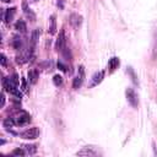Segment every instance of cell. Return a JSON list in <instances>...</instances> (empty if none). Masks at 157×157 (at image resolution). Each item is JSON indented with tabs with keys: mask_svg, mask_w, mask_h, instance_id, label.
<instances>
[{
	"mask_svg": "<svg viewBox=\"0 0 157 157\" xmlns=\"http://www.w3.org/2000/svg\"><path fill=\"white\" fill-rule=\"evenodd\" d=\"M2 86L5 88V91L17 96L18 98H21V92L18 91V76L16 74H13L12 76L5 77L2 80Z\"/></svg>",
	"mask_w": 157,
	"mask_h": 157,
	"instance_id": "6da1fadb",
	"label": "cell"
},
{
	"mask_svg": "<svg viewBox=\"0 0 157 157\" xmlns=\"http://www.w3.org/2000/svg\"><path fill=\"white\" fill-rule=\"evenodd\" d=\"M13 120H15L16 125H26L27 123L31 121V115L27 112L21 110L16 117H13Z\"/></svg>",
	"mask_w": 157,
	"mask_h": 157,
	"instance_id": "7a4b0ae2",
	"label": "cell"
},
{
	"mask_svg": "<svg viewBox=\"0 0 157 157\" xmlns=\"http://www.w3.org/2000/svg\"><path fill=\"white\" fill-rule=\"evenodd\" d=\"M83 78H85V69H83V66L81 65V66H78V72H77V75L75 76L74 81H72V87H74L75 90L80 88L81 85H82V82H83Z\"/></svg>",
	"mask_w": 157,
	"mask_h": 157,
	"instance_id": "3957f363",
	"label": "cell"
},
{
	"mask_svg": "<svg viewBox=\"0 0 157 157\" xmlns=\"http://www.w3.org/2000/svg\"><path fill=\"white\" fill-rule=\"evenodd\" d=\"M125 94H126V99L129 102V104L134 108H137V104H139V99H137V94L136 92L132 90V88H128L125 91Z\"/></svg>",
	"mask_w": 157,
	"mask_h": 157,
	"instance_id": "277c9868",
	"label": "cell"
},
{
	"mask_svg": "<svg viewBox=\"0 0 157 157\" xmlns=\"http://www.w3.org/2000/svg\"><path fill=\"white\" fill-rule=\"evenodd\" d=\"M38 135H39V129H38L37 126L29 128V129L25 130V131L21 134V136H22L23 139H27V140H34V139L38 137Z\"/></svg>",
	"mask_w": 157,
	"mask_h": 157,
	"instance_id": "5b68a950",
	"label": "cell"
},
{
	"mask_svg": "<svg viewBox=\"0 0 157 157\" xmlns=\"http://www.w3.org/2000/svg\"><path fill=\"white\" fill-rule=\"evenodd\" d=\"M65 42H66V39H65V33H64V31H60V32H59V36H58V38H56V42H55V49H56L58 52H61V50L65 48Z\"/></svg>",
	"mask_w": 157,
	"mask_h": 157,
	"instance_id": "8992f818",
	"label": "cell"
},
{
	"mask_svg": "<svg viewBox=\"0 0 157 157\" xmlns=\"http://www.w3.org/2000/svg\"><path fill=\"white\" fill-rule=\"evenodd\" d=\"M103 77H104V71H103V70H102V71H97V72H94L93 76L91 77L90 87H94V86H97L98 83H101L102 80H103Z\"/></svg>",
	"mask_w": 157,
	"mask_h": 157,
	"instance_id": "52a82bcc",
	"label": "cell"
},
{
	"mask_svg": "<svg viewBox=\"0 0 157 157\" xmlns=\"http://www.w3.org/2000/svg\"><path fill=\"white\" fill-rule=\"evenodd\" d=\"M76 155L77 156H97L98 155V151L97 150H94V147H88V146H86V147H83L82 150H80L78 152H76Z\"/></svg>",
	"mask_w": 157,
	"mask_h": 157,
	"instance_id": "ba28073f",
	"label": "cell"
},
{
	"mask_svg": "<svg viewBox=\"0 0 157 157\" xmlns=\"http://www.w3.org/2000/svg\"><path fill=\"white\" fill-rule=\"evenodd\" d=\"M70 23H71V26H72L74 28L80 27V25L82 23V16L78 15V13H72V15L70 16Z\"/></svg>",
	"mask_w": 157,
	"mask_h": 157,
	"instance_id": "9c48e42d",
	"label": "cell"
},
{
	"mask_svg": "<svg viewBox=\"0 0 157 157\" xmlns=\"http://www.w3.org/2000/svg\"><path fill=\"white\" fill-rule=\"evenodd\" d=\"M15 12H16V9H15V7L7 9V10H6V11L2 13V18H4V21H5L6 23H10V22L12 21V18H13Z\"/></svg>",
	"mask_w": 157,
	"mask_h": 157,
	"instance_id": "30bf717a",
	"label": "cell"
},
{
	"mask_svg": "<svg viewBox=\"0 0 157 157\" xmlns=\"http://www.w3.org/2000/svg\"><path fill=\"white\" fill-rule=\"evenodd\" d=\"M48 32L50 34H54L56 32V20H55V15H52L49 18V23H48Z\"/></svg>",
	"mask_w": 157,
	"mask_h": 157,
	"instance_id": "8fae6325",
	"label": "cell"
},
{
	"mask_svg": "<svg viewBox=\"0 0 157 157\" xmlns=\"http://www.w3.org/2000/svg\"><path fill=\"white\" fill-rule=\"evenodd\" d=\"M118 67H119V59L117 56H113L112 59H109V61H108V69H109V71L113 72Z\"/></svg>",
	"mask_w": 157,
	"mask_h": 157,
	"instance_id": "7c38bea8",
	"label": "cell"
},
{
	"mask_svg": "<svg viewBox=\"0 0 157 157\" xmlns=\"http://www.w3.org/2000/svg\"><path fill=\"white\" fill-rule=\"evenodd\" d=\"M29 56H31V52H29V50H27V52L22 53L21 55H18V56H17V59H16V61H17L18 64H23V63L28 61Z\"/></svg>",
	"mask_w": 157,
	"mask_h": 157,
	"instance_id": "4fadbf2b",
	"label": "cell"
},
{
	"mask_svg": "<svg viewBox=\"0 0 157 157\" xmlns=\"http://www.w3.org/2000/svg\"><path fill=\"white\" fill-rule=\"evenodd\" d=\"M37 80H38V71L34 70V69L29 70L28 71V81H29V83H36Z\"/></svg>",
	"mask_w": 157,
	"mask_h": 157,
	"instance_id": "5bb4252c",
	"label": "cell"
},
{
	"mask_svg": "<svg viewBox=\"0 0 157 157\" xmlns=\"http://www.w3.org/2000/svg\"><path fill=\"white\" fill-rule=\"evenodd\" d=\"M15 28H16L17 31L22 32V33H25V32H26V29H27V27H26V23H25L23 21H21V20L16 22V25H15Z\"/></svg>",
	"mask_w": 157,
	"mask_h": 157,
	"instance_id": "9a60e30c",
	"label": "cell"
},
{
	"mask_svg": "<svg viewBox=\"0 0 157 157\" xmlns=\"http://www.w3.org/2000/svg\"><path fill=\"white\" fill-rule=\"evenodd\" d=\"M25 150L28 155H34L36 151H37V146L36 145H26L25 146Z\"/></svg>",
	"mask_w": 157,
	"mask_h": 157,
	"instance_id": "2e32d148",
	"label": "cell"
},
{
	"mask_svg": "<svg viewBox=\"0 0 157 157\" xmlns=\"http://www.w3.org/2000/svg\"><path fill=\"white\" fill-rule=\"evenodd\" d=\"M11 45H12L15 49H20L21 45H22V42H21V39H20L18 37H15V38L12 39V42H11Z\"/></svg>",
	"mask_w": 157,
	"mask_h": 157,
	"instance_id": "e0dca14e",
	"label": "cell"
},
{
	"mask_svg": "<svg viewBox=\"0 0 157 157\" xmlns=\"http://www.w3.org/2000/svg\"><path fill=\"white\" fill-rule=\"evenodd\" d=\"M13 125H16L13 118H6V119L4 120V126H5V128H11V126H13Z\"/></svg>",
	"mask_w": 157,
	"mask_h": 157,
	"instance_id": "ac0fdd59",
	"label": "cell"
},
{
	"mask_svg": "<svg viewBox=\"0 0 157 157\" xmlns=\"http://www.w3.org/2000/svg\"><path fill=\"white\" fill-rule=\"evenodd\" d=\"M26 153H27L26 150H22V148H16V150H13V151L11 152L12 156H25Z\"/></svg>",
	"mask_w": 157,
	"mask_h": 157,
	"instance_id": "d6986e66",
	"label": "cell"
},
{
	"mask_svg": "<svg viewBox=\"0 0 157 157\" xmlns=\"http://www.w3.org/2000/svg\"><path fill=\"white\" fill-rule=\"evenodd\" d=\"M39 34H40V31L39 29H34L33 31V33H32V44H34L36 42H37V39L39 38Z\"/></svg>",
	"mask_w": 157,
	"mask_h": 157,
	"instance_id": "ffe728a7",
	"label": "cell"
},
{
	"mask_svg": "<svg viewBox=\"0 0 157 157\" xmlns=\"http://www.w3.org/2000/svg\"><path fill=\"white\" fill-rule=\"evenodd\" d=\"M53 82H54L55 86H60V85L63 83V77H61L60 75H55V76L53 77Z\"/></svg>",
	"mask_w": 157,
	"mask_h": 157,
	"instance_id": "44dd1931",
	"label": "cell"
},
{
	"mask_svg": "<svg viewBox=\"0 0 157 157\" xmlns=\"http://www.w3.org/2000/svg\"><path fill=\"white\" fill-rule=\"evenodd\" d=\"M1 65L6 66V56H5V54H1Z\"/></svg>",
	"mask_w": 157,
	"mask_h": 157,
	"instance_id": "7402d4cb",
	"label": "cell"
},
{
	"mask_svg": "<svg viewBox=\"0 0 157 157\" xmlns=\"http://www.w3.org/2000/svg\"><path fill=\"white\" fill-rule=\"evenodd\" d=\"M4 104H5V94H4V92L1 93V107H4Z\"/></svg>",
	"mask_w": 157,
	"mask_h": 157,
	"instance_id": "603a6c76",
	"label": "cell"
},
{
	"mask_svg": "<svg viewBox=\"0 0 157 157\" xmlns=\"http://www.w3.org/2000/svg\"><path fill=\"white\" fill-rule=\"evenodd\" d=\"M58 66H59V67H60V69H61V70H63V71H65V70H66V69H65V66H64V65H63V64H60V63H59V64H58Z\"/></svg>",
	"mask_w": 157,
	"mask_h": 157,
	"instance_id": "cb8c5ba5",
	"label": "cell"
},
{
	"mask_svg": "<svg viewBox=\"0 0 157 157\" xmlns=\"http://www.w3.org/2000/svg\"><path fill=\"white\" fill-rule=\"evenodd\" d=\"M4 2H9V1H11V0H2Z\"/></svg>",
	"mask_w": 157,
	"mask_h": 157,
	"instance_id": "d4e9b609",
	"label": "cell"
},
{
	"mask_svg": "<svg viewBox=\"0 0 157 157\" xmlns=\"http://www.w3.org/2000/svg\"><path fill=\"white\" fill-rule=\"evenodd\" d=\"M36 1H37V0H36Z\"/></svg>",
	"mask_w": 157,
	"mask_h": 157,
	"instance_id": "484cf974",
	"label": "cell"
}]
</instances>
